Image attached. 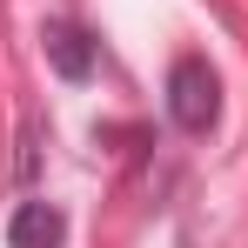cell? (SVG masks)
Returning a JSON list of instances; mask_svg holds the SVG:
<instances>
[{
    "instance_id": "1",
    "label": "cell",
    "mask_w": 248,
    "mask_h": 248,
    "mask_svg": "<svg viewBox=\"0 0 248 248\" xmlns=\"http://www.w3.org/2000/svg\"><path fill=\"white\" fill-rule=\"evenodd\" d=\"M168 121L181 134H208L221 121V74L208 67V54H181L168 67Z\"/></svg>"
},
{
    "instance_id": "2",
    "label": "cell",
    "mask_w": 248,
    "mask_h": 248,
    "mask_svg": "<svg viewBox=\"0 0 248 248\" xmlns=\"http://www.w3.org/2000/svg\"><path fill=\"white\" fill-rule=\"evenodd\" d=\"M41 47H47V67H54L61 81H87L94 61H101V47H94V34H87L81 20H47Z\"/></svg>"
},
{
    "instance_id": "3",
    "label": "cell",
    "mask_w": 248,
    "mask_h": 248,
    "mask_svg": "<svg viewBox=\"0 0 248 248\" xmlns=\"http://www.w3.org/2000/svg\"><path fill=\"white\" fill-rule=\"evenodd\" d=\"M67 242V215L54 202H20L7 221V248H61Z\"/></svg>"
}]
</instances>
